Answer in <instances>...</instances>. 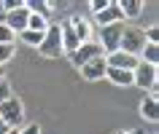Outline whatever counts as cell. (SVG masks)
<instances>
[{"label":"cell","mask_w":159,"mask_h":134,"mask_svg":"<svg viewBox=\"0 0 159 134\" xmlns=\"http://www.w3.org/2000/svg\"><path fill=\"white\" fill-rule=\"evenodd\" d=\"M6 132H8V126H6L3 121H0V134H6Z\"/></svg>","instance_id":"484cf974"},{"label":"cell","mask_w":159,"mask_h":134,"mask_svg":"<svg viewBox=\"0 0 159 134\" xmlns=\"http://www.w3.org/2000/svg\"><path fill=\"white\" fill-rule=\"evenodd\" d=\"M16 38H19V40H25L27 46L38 48V46H41V40H43V32H33V30H25V32H19Z\"/></svg>","instance_id":"ac0fdd59"},{"label":"cell","mask_w":159,"mask_h":134,"mask_svg":"<svg viewBox=\"0 0 159 134\" xmlns=\"http://www.w3.org/2000/svg\"><path fill=\"white\" fill-rule=\"evenodd\" d=\"M70 27H73V32H75V38H78V43H81V46H84V43L97 40V35H94V27H92V22H89V19L75 16L73 22H70Z\"/></svg>","instance_id":"8fae6325"},{"label":"cell","mask_w":159,"mask_h":134,"mask_svg":"<svg viewBox=\"0 0 159 134\" xmlns=\"http://www.w3.org/2000/svg\"><path fill=\"white\" fill-rule=\"evenodd\" d=\"M140 118H143V121L157 124V121H159V99H154V97H143V102H140Z\"/></svg>","instance_id":"4fadbf2b"},{"label":"cell","mask_w":159,"mask_h":134,"mask_svg":"<svg viewBox=\"0 0 159 134\" xmlns=\"http://www.w3.org/2000/svg\"><path fill=\"white\" fill-rule=\"evenodd\" d=\"M6 134H19V129H8V132H6Z\"/></svg>","instance_id":"83f0119b"},{"label":"cell","mask_w":159,"mask_h":134,"mask_svg":"<svg viewBox=\"0 0 159 134\" xmlns=\"http://www.w3.org/2000/svg\"><path fill=\"white\" fill-rule=\"evenodd\" d=\"M138 59H140L143 65H154L157 67V62H159V43H146Z\"/></svg>","instance_id":"2e32d148"},{"label":"cell","mask_w":159,"mask_h":134,"mask_svg":"<svg viewBox=\"0 0 159 134\" xmlns=\"http://www.w3.org/2000/svg\"><path fill=\"white\" fill-rule=\"evenodd\" d=\"M51 22H54V19H46V16H41V14H30V19H27V30H33V32H46Z\"/></svg>","instance_id":"e0dca14e"},{"label":"cell","mask_w":159,"mask_h":134,"mask_svg":"<svg viewBox=\"0 0 159 134\" xmlns=\"http://www.w3.org/2000/svg\"><path fill=\"white\" fill-rule=\"evenodd\" d=\"M121 30H124V24H111V27H102V30H100V35H97V43H100L102 54H113V51H119Z\"/></svg>","instance_id":"277c9868"},{"label":"cell","mask_w":159,"mask_h":134,"mask_svg":"<svg viewBox=\"0 0 159 134\" xmlns=\"http://www.w3.org/2000/svg\"><path fill=\"white\" fill-rule=\"evenodd\" d=\"M143 38H146V43H159V27H148V30H143Z\"/></svg>","instance_id":"7402d4cb"},{"label":"cell","mask_w":159,"mask_h":134,"mask_svg":"<svg viewBox=\"0 0 159 134\" xmlns=\"http://www.w3.org/2000/svg\"><path fill=\"white\" fill-rule=\"evenodd\" d=\"M59 35H62V51H65L67 57H70V54H75L81 43H78V38H75L70 22H59Z\"/></svg>","instance_id":"7c38bea8"},{"label":"cell","mask_w":159,"mask_h":134,"mask_svg":"<svg viewBox=\"0 0 159 134\" xmlns=\"http://www.w3.org/2000/svg\"><path fill=\"white\" fill-rule=\"evenodd\" d=\"M97 57H105V54H102L100 43L92 40V43H84V46H78V51H75V54H70V62H73V67H78V70H81L86 62H92V59H97Z\"/></svg>","instance_id":"5b68a950"},{"label":"cell","mask_w":159,"mask_h":134,"mask_svg":"<svg viewBox=\"0 0 159 134\" xmlns=\"http://www.w3.org/2000/svg\"><path fill=\"white\" fill-rule=\"evenodd\" d=\"M132 86H140V89H151L157 86V67L154 65H138L132 70Z\"/></svg>","instance_id":"8992f818"},{"label":"cell","mask_w":159,"mask_h":134,"mask_svg":"<svg viewBox=\"0 0 159 134\" xmlns=\"http://www.w3.org/2000/svg\"><path fill=\"white\" fill-rule=\"evenodd\" d=\"M16 54V43H8V46H0V67H6V62H11Z\"/></svg>","instance_id":"d6986e66"},{"label":"cell","mask_w":159,"mask_h":134,"mask_svg":"<svg viewBox=\"0 0 159 134\" xmlns=\"http://www.w3.org/2000/svg\"><path fill=\"white\" fill-rule=\"evenodd\" d=\"M27 19H30V11L22 6V8H16V11H11V14H6L3 24L8 27L14 35H19V32H25V30H27Z\"/></svg>","instance_id":"9c48e42d"},{"label":"cell","mask_w":159,"mask_h":134,"mask_svg":"<svg viewBox=\"0 0 159 134\" xmlns=\"http://www.w3.org/2000/svg\"><path fill=\"white\" fill-rule=\"evenodd\" d=\"M8 97H14V94H11V86L3 81V83H0V102H6Z\"/></svg>","instance_id":"cb8c5ba5"},{"label":"cell","mask_w":159,"mask_h":134,"mask_svg":"<svg viewBox=\"0 0 159 134\" xmlns=\"http://www.w3.org/2000/svg\"><path fill=\"white\" fill-rule=\"evenodd\" d=\"M19 134H41V126L30 124V126H25V129H19Z\"/></svg>","instance_id":"d4e9b609"},{"label":"cell","mask_w":159,"mask_h":134,"mask_svg":"<svg viewBox=\"0 0 159 134\" xmlns=\"http://www.w3.org/2000/svg\"><path fill=\"white\" fill-rule=\"evenodd\" d=\"M143 46H146V38H143V30H140V27H124V30H121L119 51L132 54V57H140Z\"/></svg>","instance_id":"3957f363"},{"label":"cell","mask_w":159,"mask_h":134,"mask_svg":"<svg viewBox=\"0 0 159 134\" xmlns=\"http://www.w3.org/2000/svg\"><path fill=\"white\" fill-rule=\"evenodd\" d=\"M0 6H3V14H11V11H16L25 6V0H0Z\"/></svg>","instance_id":"44dd1931"},{"label":"cell","mask_w":159,"mask_h":134,"mask_svg":"<svg viewBox=\"0 0 159 134\" xmlns=\"http://www.w3.org/2000/svg\"><path fill=\"white\" fill-rule=\"evenodd\" d=\"M105 73H108L105 57H97V59H92V62H86V65L81 67V78H84V81H102Z\"/></svg>","instance_id":"30bf717a"},{"label":"cell","mask_w":159,"mask_h":134,"mask_svg":"<svg viewBox=\"0 0 159 134\" xmlns=\"http://www.w3.org/2000/svg\"><path fill=\"white\" fill-rule=\"evenodd\" d=\"M116 134H135V132H116Z\"/></svg>","instance_id":"f1b7e54d"},{"label":"cell","mask_w":159,"mask_h":134,"mask_svg":"<svg viewBox=\"0 0 159 134\" xmlns=\"http://www.w3.org/2000/svg\"><path fill=\"white\" fill-rule=\"evenodd\" d=\"M119 11L124 19H138L143 11V3L140 0H119Z\"/></svg>","instance_id":"5bb4252c"},{"label":"cell","mask_w":159,"mask_h":134,"mask_svg":"<svg viewBox=\"0 0 159 134\" xmlns=\"http://www.w3.org/2000/svg\"><path fill=\"white\" fill-rule=\"evenodd\" d=\"M8 43H16V35L11 32L6 24H0V46H8Z\"/></svg>","instance_id":"ffe728a7"},{"label":"cell","mask_w":159,"mask_h":134,"mask_svg":"<svg viewBox=\"0 0 159 134\" xmlns=\"http://www.w3.org/2000/svg\"><path fill=\"white\" fill-rule=\"evenodd\" d=\"M94 22L100 24V30L102 27H111V24H124V16H121V11H119V3L111 0L100 14H94Z\"/></svg>","instance_id":"52a82bcc"},{"label":"cell","mask_w":159,"mask_h":134,"mask_svg":"<svg viewBox=\"0 0 159 134\" xmlns=\"http://www.w3.org/2000/svg\"><path fill=\"white\" fill-rule=\"evenodd\" d=\"M3 81H6V73H3V67H0V83H3Z\"/></svg>","instance_id":"4316f807"},{"label":"cell","mask_w":159,"mask_h":134,"mask_svg":"<svg viewBox=\"0 0 159 134\" xmlns=\"http://www.w3.org/2000/svg\"><path fill=\"white\" fill-rule=\"evenodd\" d=\"M105 65L113 67V70H129L132 73L140 65V59L132 57V54H124V51H113V54H105Z\"/></svg>","instance_id":"ba28073f"},{"label":"cell","mask_w":159,"mask_h":134,"mask_svg":"<svg viewBox=\"0 0 159 134\" xmlns=\"http://www.w3.org/2000/svg\"><path fill=\"white\" fill-rule=\"evenodd\" d=\"M108 3H111V0H92V3H89V8H92V14H100Z\"/></svg>","instance_id":"603a6c76"},{"label":"cell","mask_w":159,"mask_h":134,"mask_svg":"<svg viewBox=\"0 0 159 134\" xmlns=\"http://www.w3.org/2000/svg\"><path fill=\"white\" fill-rule=\"evenodd\" d=\"M0 121L8 129H19L25 121V105L19 97H8L6 102H0Z\"/></svg>","instance_id":"7a4b0ae2"},{"label":"cell","mask_w":159,"mask_h":134,"mask_svg":"<svg viewBox=\"0 0 159 134\" xmlns=\"http://www.w3.org/2000/svg\"><path fill=\"white\" fill-rule=\"evenodd\" d=\"M105 78H108L113 86H132V73H129V70H113V67H108Z\"/></svg>","instance_id":"9a60e30c"},{"label":"cell","mask_w":159,"mask_h":134,"mask_svg":"<svg viewBox=\"0 0 159 134\" xmlns=\"http://www.w3.org/2000/svg\"><path fill=\"white\" fill-rule=\"evenodd\" d=\"M38 51H41L46 59H59L65 51H62V35H59V22H51L49 30L43 32V40L41 46H38Z\"/></svg>","instance_id":"6da1fadb"}]
</instances>
